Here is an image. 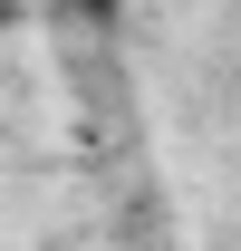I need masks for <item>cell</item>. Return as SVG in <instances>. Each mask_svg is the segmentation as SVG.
I'll list each match as a JSON object with an SVG mask.
<instances>
[{"label":"cell","mask_w":241,"mask_h":251,"mask_svg":"<svg viewBox=\"0 0 241 251\" xmlns=\"http://www.w3.org/2000/svg\"><path fill=\"white\" fill-rule=\"evenodd\" d=\"M68 10H77V20H96V29H106V20H116L125 0H68Z\"/></svg>","instance_id":"6da1fadb"}]
</instances>
